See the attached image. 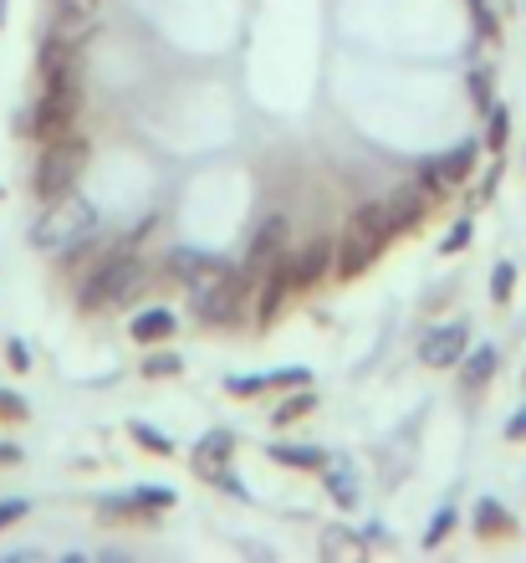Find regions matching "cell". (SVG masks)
<instances>
[{
	"instance_id": "obj_1",
	"label": "cell",
	"mask_w": 526,
	"mask_h": 563,
	"mask_svg": "<svg viewBox=\"0 0 526 563\" xmlns=\"http://www.w3.org/2000/svg\"><path fill=\"white\" fill-rule=\"evenodd\" d=\"M144 287H148V267L133 256V246H123V252H108L103 262L82 277V287H77V308H82V312L128 308Z\"/></svg>"
},
{
	"instance_id": "obj_2",
	"label": "cell",
	"mask_w": 526,
	"mask_h": 563,
	"mask_svg": "<svg viewBox=\"0 0 526 563\" xmlns=\"http://www.w3.org/2000/svg\"><path fill=\"white\" fill-rule=\"evenodd\" d=\"M256 302V277L246 267H225L190 282V308L205 328H240V312Z\"/></svg>"
},
{
	"instance_id": "obj_3",
	"label": "cell",
	"mask_w": 526,
	"mask_h": 563,
	"mask_svg": "<svg viewBox=\"0 0 526 563\" xmlns=\"http://www.w3.org/2000/svg\"><path fill=\"white\" fill-rule=\"evenodd\" d=\"M88 169V144L82 139H46L42 159H36V175H31V190H36V200L42 206H52V200H61V195L77 190V175Z\"/></svg>"
},
{
	"instance_id": "obj_4",
	"label": "cell",
	"mask_w": 526,
	"mask_h": 563,
	"mask_svg": "<svg viewBox=\"0 0 526 563\" xmlns=\"http://www.w3.org/2000/svg\"><path fill=\"white\" fill-rule=\"evenodd\" d=\"M92 225H98V216H92L88 200L61 195V200H52V206H46V216L36 221L31 241H36L42 252H77V246L92 236Z\"/></svg>"
},
{
	"instance_id": "obj_5",
	"label": "cell",
	"mask_w": 526,
	"mask_h": 563,
	"mask_svg": "<svg viewBox=\"0 0 526 563\" xmlns=\"http://www.w3.org/2000/svg\"><path fill=\"white\" fill-rule=\"evenodd\" d=\"M429 195L419 190V185H399V190L379 195V200H368V206H358V216H363L368 225H379L383 236H410V231H419L424 216H429Z\"/></svg>"
},
{
	"instance_id": "obj_6",
	"label": "cell",
	"mask_w": 526,
	"mask_h": 563,
	"mask_svg": "<svg viewBox=\"0 0 526 563\" xmlns=\"http://www.w3.org/2000/svg\"><path fill=\"white\" fill-rule=\"evenodd\" d=\"M77 113H82V88L77 77H57V82H42V98H36V119L26 123L31 134L42 139H67L77 129Z\"/></svg>"
},
{
	"instance_id": "obj_7",
	"label": "cell",
	"mask_w": 526,
	"mask_h": 563,
	"mask_svg": "<svg viewBox=\"0 0 526 563\" xmlns=\"http://www.w3.org/2000/svg\"><path fill=\"white\" fill-rule=\"evenodd\" d=\"M383 246H389V236H383L379 225H368L358 210L348 216V225L337 231V267H333V277L337 282H352V277H363L373 262L383 256Z\"/></svg>"
},
{
	"instance_id": "obj_8",
	"label": "cell",
	"mask_w": 526,
	"mask_h": 563,
	"mask_svg": "<svg viewBox=\"0 0 526 563\" xmlns=\"http://www.w3.org/2000/svg\"><path fill=\"white\" fill-rule=\"evenodd\" d=\"M235 445H240L235 430H210L205 441L190 451V472L200 476V482H210V487H220L225 497H240V503H246V487H240V476L231 472Z\"/></svg>"
},
{
	"instance_id": "obj_9",
	"label": "cell",
	"mask_w": 526,
	"mask_h": 563,
	"mask_svg": "<svg viewBox=\"0 0 526 563\" xmlns=\"http://www.w3.org/2000/svg\"><path fill=\"white\" fill-rule=\"evenodd\" d=\"M292 256H281L256 277V328H271L281 318V308L292 302Z\"/></svg>"
},
{
	"instance_id": "obj_10",
	"label": "cell",
	"mask_w": 526,
	"mask_h": 563,
	"mask_svg": "<svg viewBox=\"0 0 526 563\" xmlns=\"http://www.w3.org/2000/svg\"><path fill=\"white\" fill-rule=\"evenodd\" d=\"M169 507H175V492H169V487H138V492H128V497H103V503H98V512H103V518L154 522L159 512H169Z\"/></svg>"
},
{
	"instance_id": "obj_11",
	"label": "cell",
	"mask_w": 526,
	"mask_h": 563,
	"mask_svg": "<svg viewBox=\"0 0 526 563\" xmlns=\"http://www.w3.org/2000/svg\"><path fill=\"white\" fill-rule=\"evenodd\" d=\"M470 349V328L466 323H445V328H429L419 339V364L424 369H455Z\"/></svg>"
},
{
	"instance_id": "obj_12",
	"label": "cell",
	"mask_w": 526,
	"mask_h": 563,
	"mask_svg": "<svg viewBox=\"0 0 526 563\" xmlns=\"http://www.w3.org/2000/svg\"><path fill=\"white\" fill-rule=\"evenodd\" d=\"M287 236H292V225H287V216H266L261 225H256V236H250V252L240 267L250 272V277H261L271 262H281L287 256Z\"/></svg>"
},
{
	"instance_id": "obj_13",
	"label": "cell",
	"mask_w": 526,
	"mask_h": 563,
	"mask_svg": "<svg viewBox=\"0 0 526 563\" xmlns=\"http://www.w3.org/2000/svg\"><path fill=\"white\" fill-rule=\"evenodd\" d=\"M333 267H337V236L307 241V246L292 256V287L307 292V287H317L322 277H333Z\"/></svg>"
},
{
	"instance_id": "obj_14",
	"label": "cell",
	"mask_w": 526,
	"mask_h": 563,
	"mask_svg": "<svg viewBox=\"0 0 526 563\" xmlns=\"http://www.w3.org/2000/svg\"><path fill=\"white\" fill-rule=\"evenodd\" d=\"M92 26H98V0H52V31L46 36L77 46Z\"/></svg>"
},
{
	"instance_id": "obj_15",
	"label": "cell",
	"mask_w": 526,
	"mask_h": 563,
	"mask_svg": "<svg viewBox=\"0 0 526 563\" xmlns=\"http://www.w3.org/2000/svg\"><path fill=\"white\" fill-rule=\"evenodd\" d=\"M296 385H312V374H307V369L231 374V379H225V395H235V400H256V395H271V389H296Z\"/></svg>"
},
{
	"instance_id": "obj_16",
	"label": "cell",
	"mask_w": 526,
	"mask_h": 563,
	"mask_svg": "<svg viewBox=\"0 0 526 563\" xmlns=\"http://www.w3.org/2000/svg\"><path fill=\"white\" fill-rule=\"evenodd\" d=\"M455 369H460V389H466V395H481V389L496 379L501 354L491 349V343H485V349H466V358H460Z\"/></svg>"
},
{
	"instance_id": "obj_17",
	"label": "cell",
	"mask_w": 526,
	"mask_h": 563,
	"mask_svg": "<svg viewBox=\"0 0 526 563\" xmlns=\"http://www.w3.org/2000/svg\"><path fill=\"white\" fill-rule=\"evenodd\" d=\"M175 328H179V318H175L169 308H144V312H138V318L128 323V339L144 343V349H159V343L175 339Z\"/></svg>"
},
{
	"instance_id": "obj_18",
	"label": "cell",
	"mask_w": 526,
	"mask_h": 563,
	"mask_svg": "<svg viewBox=\"0 0 526 563\" xmlns=\"http://www.w3.org/2000/svg\"><path fill=\"white\" fill-rule=\"evenodd\" d=\"M220 267H225L220 256L194 252V246H179V252L164 262V272H169L175 282H184V287H190V282H200V277H210V272H220Z\"/></svg>"
},
{
	"instance_id": "obj_19",
	"label": "cell",
	"mask_w": 526,
	"mask_h": 563,
	"mask_svg": "<svg viewBox=\"0 0 526 563\" xmlns=\"http://www.w3.org/2000/svg\"><path fill=\"white\" fill-rule=\"evenodd\" d=\"M470 528H475V538H516V518L496 503V497H481V503H475Z\"/></svg>"
},
{
	"instance_id": "obj_20",
	"label": "cell",
	"mask_w": 526,
	"mask_h": 563,
	"mask_svg": "<svg viewBox=\"0 0 526 563\" xmlns=\"http://www.w3.org/2000/svg\"><path fill=\"white\" fill-rule=\"evenodd\" d=\"M312 410H317V389H312V385H296L287 400L271 405V426L287 430V426H296V420H307Z\"/></svg>"
},
{
	"instance_id": "obj_21",
	"label": "cell",
	"mask_w": 526,
	"mask_h": 563,
	"mask_svg": "<svg viewBox=\"0 0 526 563\" xmlns=\"http://www.w3.org/2000/svg\"><path fill=\"white\" fill-rule=\"evenodd\" d=\"M266 456L277 461V466H292V472H322L327 466V456H322L317 445H292V441H271Z\"/></svg>"
},
{
	"instance_id": "obj_22",
	"label": "cell",
	"mask_w": 526,
	"mask_h": 563,
	"mask_svg": "<svg viewBox=\"0 0 526 563\" xmlns=\"http://www.w3.org/2000/svg\"><path fill=\"white\" fill-rule=\"evenodd\" d=\"M481 148L485 144H475V139H466V144L460 148H450V154H445V159H435V169L445 179H450V185H466L470 179V169H475V159H481Z\"/></svg>"
},
{
	"instance_id": "obj_23",
	"label": "cell",
	"mask_w": 526,
	"mask_h": 563,
	"mask_svg": "<svg viewBox=\"0 0 526 563\" xmlns=\"http://www.w3.org/2000/svg\"><path fill=\"white\" fill-rule=\"evenodd\" d=\"M481 119H485V154H506V144H512V108L491 103Z\"/></svg>"
},
{
	"instance_id": "obj_24",
	"label": "cell",
	"mask_w": 526,
	"mask_h": 563,
	"mask_svg": "<svg viewBox=\"0 0 526 563\" xmlns=\"http://www.w3.org/2000/svg\"><path fill=\"white\" fill-rule=\"evenodd\" d=\"M128 435H133V441H138V451H148V456H175V441H169L164 430L144 426V420H133V426H128Z\"/></svg>"
},
{
	"instance_id": "obj_25",
	"label": "cell",
	"mask_w": 526,
	"mask_h": 563,
	"mask_svg": "<svg viewBox=\"0 0 526 563\" xmlns=\"http://www.w3.org/2000/svg\"><path fill=\"white\" fill-rule=\"evenodd\" d=\"M138 369H144V379H175V374H184V358H179L175 349H159V354H148Z\"/></svg>"
},
{
	"instance_id": "obj_26",
	"label": "cell",
	"mask_w": 526,
	"mask_h": 563,
	"mask_svg": "<svg viewBox=\"0 0 526 563\" xmlns=\"http://www.w3.org/2000/svg\"><path fill=\"white\" fill-rule=\"evenodd\" d=\"M512 292H516V262H496V267H491V302L506 308Z\"/></svg>"
},
{
	"instance_id": "obj_27",
	"label": "cell",
	"mask_w": 526,
	"mask_h": 563,
	"mask_svg": "<svg viewBox=\"0 0 526 563\" xmlns=\"http://www.w3.org/2000/svg\"><path fill=\"white\" fill-rule=\"evenodd\" d=\"M470 236H475V221H470V216H460V221L439 236V256H460L470 246Z\"/></svg>"
},
{
	"instance_id": "obj_28",
	"label": "cell",
	"mask_w": 526,
	"mask_h": 563,
	"mask_svg": "<svg viewBox=\"0 0 526 563\" xmlns=\"http://www.w3.org/2000/svg\"><path fill=\"white\" fill-rule=\"evenodd\" d=\"M470 98H475L481 113L496 103V77H491V67H470Z\"/></svg>"
},
{
	"instance_id": "obj_29",
	"label": "cell",
	"mask_w": 526,
	"mask_h": 563,
	"mask_svg": "<svg viewBox=\"0 0 526 563\" xmlns=\"http://www.w3.org/2000/svg\"><path fill=\"white\" fill-rule=\"evenodd\" d=\"M455 522H460L455 518V507H439L435 518H429V528H424V549H439V543L455 533Z\"/></svg>"
},
{
	"instance_id": "obj_30",
	"label": "cell",
	"mask_w": 526,
	"mask_h": 563,
	"mask_svg": "<svg viewBox=\"0 0 526 563\" xmlns=\"http://www.w3.org/2000/svg\"><path fill=\"white\" fill-rule=\"evenodd\" d=\"M496 190H501V154H496V164L485 169V179H481V185H475V195H470V210L491 206V200H496Z\"/></svg>"
},
{
	"instance_id": "obj_31",
	"label": "cell",
	"mask_w": 526,
	"mask_h": 563,
	"mask_svg": "<svg viewBox=\"0 0 526 563\" xmlns=\"http://www.w3.org/2000/svg\"><path fill=\"white\" fill-rule=\"evenodd\" d=\"M322 553H363V538H352L348 528H333L322 538Z\"/></svg>"
},
{
	"instance_id": "obj_32",
	"label": "cell",
	"mask_w": 526,
	"mask_h": 563,
	"mask_svg": "<svg viewBox=\"0 0 526 563\" xmlns=\"http://www.w3.org/2000/svg\"><path fill=\"white\" fill-rule=\"evenodd\" d=\"M327 492H333L337 507H358V492H352V476L348 472H333V476H327Z\"/></svg>"
},
{
	"instance_id": "obj_33",
	"label": "cell",
	"mask_w": 526,
	"mask_h": 563,
	"mask_svg": "<svg viewBox=\"0 0 526 563\" xmlns=\"http://www.w3.org/2000/svg\"><path fill=\"white\" fill-rule=\"evenodd\" d=\"M5 364H11V369H31V349L21 339H11L5 343Z\"/></svg>"
},
{
	"instance_id": "obj_34",
	"label": "cell",
	"mask_w": 526,
	"mask_h": 563,
	"mask_svg": "<svg viewBox=\"0 0 526 563\" xmlns=\"http://www.w3.org/2000/svg\"><path fill=\"white\" fill-rule=\"evenodd\" d=\"M0 420H26V405H21V395H5V389H0Z\"/></svg>"
},
{
	"instance_id": "obj_35",
	"label": "cell",
	"mask_w": 526,
	"mask_h": 563,
	"mask_svg": "<svg viewBox=\"0 0 526 563\" xmlns=\"http://www.w3.org/2000/svg\"><path fill=\"white\" fill-rule=\"evenodd\" d=\"M496 31H501L496 11H485V5H475V36H496Z\"/></svg>"
},
{
	"instance_id": "obj_36",
	"label": "cell",
	"mask_w": 526,
	"mask_h": 563,
	"mask_svg": "<svg viewBox=\"0 0 526 563\" xmlns=\"http://www.w3.org/2000/svg\"><path fill=\"white\" fill-rule=\"evenodd\" d=\"M26 518V503L21 497H11V503H0V528H11V522Z\"/></svg>"
},
{
	"instance_id": "obj_37",
	"label": "cell",
	"mask_w": 526,
	"mask_h": 563,
	"mask_svg": "<svg viewBox=\"0 0 526 563\" xmlns=\"http://www.w3.org/2000/svg\"><path fill=\"white\" fill-rule=\"evenodd\" d=\"M506 441H526V405L516 410L512 420H506Z\"/></svg>"
}]
</instances>
